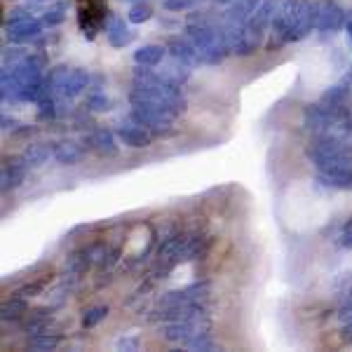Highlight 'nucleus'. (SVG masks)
Masks as SVG:
<instances>
[{
  "instance_id": "obj_1",
  "label": "nucleus",
  "mask_w": 352,
  "mask_h": 352,
  "mask_svg": "<svg viewBox=\"0 0 352 352\" xmlns=\"http://www.w3.org/2000/svg\"><path fill=\"white\" fill-rule=\"evenodd\" d=\"M320 181L331 188H352V144L348 136H317L308 146Z\"/></svg>"
},
{
  "instance_id": "obj_2",
  "label": "nucleus",
  "mask_w": 352,
  "mask_h": 352,
  "mask_svg": "<svg viewBox=\"0 0 352 352\" xmlns=\"http://www.w3.org/2000/svg\"><path fill=\"white\" fill-rule=\"evenodd\" d=\"M317 28V3L312 0H277L270 24L268 50L298 43Z\"/></svg>"
},
{
  "instance_id": "obj_3",
  "label": "nucleus",
  "mask_w": 352,
  "mask_h": 352,
  "mask_svg": "<svg viewBox=\"0 0 352 352\" xmlns=\"http://www.w3.org/2000/svg\"><path fill=\"white\" fill-rule=\"evenodd\" d=\"M186 38H188V43L195 50L200 64H219L230 52L228 41H226V31H217L212 26L190 24L186 28Z\"/></svg>"
},
{
  "instance_id": "obj_4",
  "label": "nucleus",
  "mask_w": 352,
  "mask_h": 352,
  "mask_svg": "<svg viewBox=\"0 0 352 352\" xmlns=\"http://www.w3.org/2000/svg\"><path fill=\"white\" fill-rule=\"evenodd\" d=\"M345 10L340 8L338 0H320L317 3V31H324V33H333L345 28Z\"/></svg>"
},
{
  "instance_id": "obj_5",
  "label": "nucleus",
  "mask_w": 352,
  "mask_h": 352,
  "mask_svg": "<svg viewBox=\"0 0 352 352\" xmlns=\"http://www.w3.org/2000/svg\"><path fill=\"white\" fill-rule=\"evenodd\" d=\"M43 21L33 19L31 14L26 16H19V19L14 21H8L5 28H8V41L10 43H28V41H36L38 36L43 33Z\"/></svg>"
},
{
  "instance_id": "obj_6",
  "label": "nucleus",
  "mask_w": 352,
  "mask_h": 352,
  "mask_svg": "<svg viewBox=\"0 0 352 352\" xmlns=\"http://www.w3.org/2000/svg\"><path fill=\"white\" fill-rule=\"evenodd\" d=\"M26 172H28V162L24 160V155L5 157L3 172H0V179H3V192L19 188L26 179Z\"/></svg>"
},
{
  "instance_id": "obj_7",
  "label": "nucleus",
  "mask_w": 352,
  "mask_h": 352,
  "mask_svg": "<svg viewBox=\"0 0 352 352\" xmlns=\"http://www.w3.org/2000/svg\"><path fill=\"white\" fill-rule=\"evenodd\" d=\"M116 132H118V139H120L124 146H129V148H148L153 141V134L136 120L120 122L116 127Z\"/></svg>"
},
{
  "instance_id": "obj_8",
  "label": "nucleus",
  "mask_w": 352,
  "mask_h": 352,
  "mask_svg": "<svg viewBox=\"0 0 352 352\" xmlns=\"http://www.w3.org/2000/svg\"><path fill=\"white\" fill-rule=\"evenodd\" d=\"M89 85V73L85 68H68V73L61 80V87H59V96L64 99H76L80 96Z\"/></svg>"
},
{
  "instance_id": "obj_9",
  "label": "nucleus",
  "mask_w": 352,
  "mask_h": 352,
  "mask_svg": "<svg viewBox=\"0 0 352 352\" xmlns=\"http://www.w3.org/2000/svg\"><path fill=\"white\" fill-rule=\"evenodd\" d=\"M106 38H109V43L113 47H127L129 43L134 41V31L129 28L120 16H111L109 21H106Z\"/></svg>"
},
{
  "instance_id": "obj_10",
  "label": "nucleus",
  "mask_w": 352,
  "mask_h": 352,
  "mask_svg": "<svg viewBox=\"0 0 352 352\" xmlns=\"http://www.w3.org/2000/svg\"><path fill=\"white\" fill-rule=\"evenodd\" d=\"M87 146L104 157L116 155L118 153V144H116V139H113V132H109V129H94V132L87 136Z\"/></svg>"
},
{
  "instance_id": "obj_11",
  "label": "nucleus",
  "mask_w": 352,
  "mask_h": 352,
  "mask_svg": "<svg viewBox=\"0 0 352 352\" xmlns=\"http://www.w3.org/2000/svg\"><path fill=\"white\" fill-rule=\"evenodd\" d=\"M164 56H167V47H162V45H144V47L134 50V61L141 68L160 66Z\"/></svg>"
},
{
  "instance_id": "obj_12",
  "label": "nucleus",
  "mask_w": 352,
  "mask_h": 352,
  "mask_svg": "<svg viewBox=\"0 0 352 352\" xmlns=\"http://www.w3.org/2000/svg\"><path fill=\"white\" fill-rule=\"evenodd\" d=\"M54 157L61 164H76L82 157V148L76 141H59V144L54 146Z\"/></svg>"
},
{
  "instance_id": "obj_13",
  "label": "nucleus",
  "mask_w": 352,
  "mask_h": 352,
  "mask_svg": "<svg viewBox=\"0 0 352 352\" xmlns=\"http://www.w3.org/2000/svg\"><path fill=\"white\" fill-rule=\"evenodd\" d=\"M50 155H54V148H50L47 144H31L24 151V160L28 162V167H41L50 160Z\"/></svg>"
},
{
  "instance_id": "obj_14",
  "label": "nucleus",
  "mask_w": 352,
  "mask_h": 352,
  "mask_svg": "<svg viewBox=\"0 0 352 352\" xmlns=\"http://www.w3.org/2000/svg\"><path fill=\"white\" fill-rule=\"evenodd\" d=\"M66 12H68V3H66V0H56V3L47 5V10H45L43 24L47 26V28H54V26L64 24Z\"/></svg>"
},
{
  "instance_id": "obj_15",
  "label": "nucleus",
  "mask_w": 352,
  "mask_h": 352,
  "mask_svg": "<svg viewBox=\"0 0 352 352\" xmlns=\"http://www.w3.org/2000/svg\"><path fill=\"white\" fill-rule=\"evenodd\" d=\"M59 336L56 333H50L47 329H41V331H33L31 338H28V345L33 350H54L59 345Z\"/></svg>"
},
{
  "instance_id": "obj_16",
  "label": "nucleus",
  "mask_w": 352,
  "mask_h": 352,
  "mask_svg": "<svg viewBox=\"0 0 352 352\" xmlns=\"http://www.w3.org/2000/svg\"><path fill=\"white\" fill-rule=\"evenodd\" d=\"M106 315H109V305H96V308H89L82 315V327L94 329L101 320H106Z\"/></svg>"
},
{
  "instance_id": "obj_17",
  "label": "nucleus",
  "mask_w": 352,
  "mask_h": 352,
  "mask_svg": "<svg viewBox=\"0 0 352 352\" xmlns=\"http://www.w3.org/2000/svg\"><path fill=\"white\" fill-rule=\"evenodd\" d=\"M151 16H153V8L148 3H134L127 14V19L132 21V24H144V21H148Z\"/></svg>"
},
{
  "instance_id": "obj_18",
  "label": "nucleus",
  "mask_w": 352,
  "mask_h": 352,
  "mask_svg": "<svg viewBox=\"0 0 352 352\" xmlns=\"http://www.w3.org/2000/svg\"><path fill=\"white\" fill-rule=\"evenodd\" d=\"M54 116H56L54 96H43L38 101V120H54Z\"/></svg>"
},
{
  "instance_id": "obj_19",
  "label": "nucleus",
  "mask_w": 352,
  "mask_h": 352,
  "mask_svg": "<svg viewBox=\"0 0 352 352\" xmlns=\"http://www.w3.org/2000/svg\"><path fill=\"white\" fill-rule=\"evenodd\" d=\"M24 310H26L24 298L16 296L14 300H10V303L3 305V320H16V317H21V312Z\"/></svg>"
},
{
  "instance_id": "obj_20",
  "label": "nucleus",
  "mask_w": 352,
  "mask_h": 352,
  "mask_svg": "<svg viewBox=\"0 0 352 352\" xmlns=\"http://www.w3.org/2000/svg\"><path fill=\"white\" fill-rule=\"evenodd\" d=\"M87 109H89V111H94V113L109 111V109H111L109 96H106L104 92H94V94H89V99H87Z\"/></svg>"
},
{
  "instance_id": "obj_21",
  "label": "nucleus",
  "mask_w": 352,
  "mask_h": 352,
  "mask_svg": "<svg viewBox=\"0 0 352 352\" xmlns=\"http://www.w3.org/2000/svg\"><path fill=\"white\" fill-rule=\"evenodd\" d=\"M45 285H47V280H36V282H31V285H26V287H21L19 292H16V296L19 298H28V296H38V294L43 292Z\"/></svg>"
},
{
  "instance_id": "obj_22",
  "label": "nucleus",
  "mask_w": 352,
  "mask_h": 352,
  "mask_svg": "<svg viewBox=\"0 0 352 352\" xmlns=\"http://www.w3.org/2000/svg\"><path fill=\"white\" fill-rule=\"evenodd\" d=\"M195 3L197 0H164L162 8L169 10V12H186V10H190Z\"/></svg>"
},
{
  "instance_id": "obj_23",
  "label": "nucleus",
  "mask_w": 352,
  "mask_h": 352,
  "mask_svg": "<svg viewBox=\"0 0 352 352\" xmlns=\"http://www.w3.org/2000/svg\"><path fill=\"white\" fill-rule=\"evenodd\" d=\"M338 320L343 322V324H352V298L345 300V305L338 312Z\"/></svg>"
},
{
  "instance_id": "obj_24",
  "label": "nucleus",
  "mask_w": 352,
  "mask_h": 352,
  "mask_svg": "<svg viewBox=\"0 0 352 352\" xmlns=\"http://www.w3.org/2000/svg\"><path fill=\"white\" fill-rule=\"evenodd\" d=\"M340 244L343 247H350L352 249V219L345 223V228H343V235H340Z\"/></svg>"
},
{
  "instance_id": "obj_25",
  "label": "nucleus",
  "mask_w": 352,
  "mask_h": 352,
  "mask_svg": "<svg viewBox=\"0 0 352 352\" xmlns=\"http://www.w3.org/2000/svg\"><path fill=\"white\" fill-rule=\"evenodd\" d=\"M118 345H120V348H127V350H136V338H122Z\"/></svg>"
},
{
  "instance_id": "obj_26",
  "label": "nucleus",
  "mask_w": 352,
  "mask_h": 352,
  "mask_svg": "<svg viewBox=\"0 0 352 352\" xmlns=\"http://www.w3.org/2000/svg\"><path fill=\"white\" fill-rule=\"evenodd\" d=\"M14 124H16V122L12 120V118H10V120H8V116H3V129H8V127H10V129H12V127H14Z\"/></svg>"
},
{
  "instance_id": "obj_27",
  "label": "nucleus",
  "mask_w": 352,
  "mask_h": 352,
  "mask_svg": "<svg viewBox=\"0 0 352 352\" xmlns=\"http://www.w3.org/2000/svg\"><path fill=\"white\" fill-rule=\"evenodd\" d=\"M345 31H348V41H350V45H352V16L348 21H345Z\"/></svg>"
},
{
  "instance_id": "obj_28",
  "label": "nucleus",
  "mask_w": 352,
  "mask_h": 352,
  "mask_svg": "<svg viewBox=\"0 0 352 352\" xmlns=\"http://www.w3.org/2000/svg\"><path fill=\"white\" fill-rule=\"evenodd\" d=\"M345 340L352 345V324H345Z\"/></svg>"
},
{
  "instance_id": "obj_29",
  "label": "nucleus",
  "mask_w": 352,
  "mask_h": 352,
  "mask_svg": "<svg viewBox=\"0 0 352 352\" xmlns=\"http://www.w3.org/2000/svg\"><path fill=\"white\" fill-rule=\"evenodd\" d=\"M350 80H352V66H350V78H348V85H350Z\"/></svg>"
},
{
  "instance_id": "obj_30",
  "label": "nucleus",
  "mask_w": 352,
  "mask_h": 352,
  "mask_svg": "<svg viewBox=\"0 0 352 352\" xmlns=\"http://www.w3.org/2000/svg\"><path fill=\"white\" fill-rule=\"evenodd\" d=\"M219 3H230V0H219Z\"/></svg>"
}]
</instances>
